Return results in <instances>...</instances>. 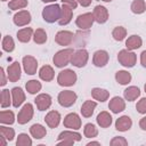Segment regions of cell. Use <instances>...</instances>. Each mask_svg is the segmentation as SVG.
I'll return each mask as SVG.
<instances>
[{
  "label": "cell",
  "mask_w": 146,
  "mask_h": 146,
  "mask_svg": "<svg viewBox=\"0 0 146 146\" xmlns=\"http://www.w3.org/2000/svg\"><path fill=\"white\" fill-rule=\"evenodd\" d=\"M62 15V7L57 3L49 5L43 8L42 10V18L47 23H55L58 22Z\"/></svg>",
  "instance_id": "1"
},
{
  "label": "cell",
  "mask_w": 146,
  "mask_h": 146,
  "mask_svg": "<svg viewBox=\"0 0 146 146\" xmlns=\"http://www.w3.org/2000/svg\"><path fill=\"white\" fill-rule=\"evenodd\" d=\"M73 49L72 48H66V49H62L59 51H57L52 58V62L55 64V66L57 67H64L66 66L68 63H71L72 59V55H73Z\"/></svg>",
  "instance_id": "2"
},
{
  "label": "cell",
  "mask_w": 146,
  "mask_h": 146,
  "mask_svg": "<svg viewBox=\"0 0 146 146\" xmlns=\"http://www.w3.org/2000/svg\"><path fill=\"white\" fill-rule=\"evenodd\" d=\"M76 79H78L76 73L73 70L66 68V70H63L58 73L57 82L62 87H71L76 82Z\"/></svg>",
  "instance_id": "3"
},
{
  "label": "cell",
  "mask_w": 146,
  "mask_h": 146,
  "mask_svg": "<svg viewBox=\"0 0 146 146\" xmlns=\"http://www.w3.org/2000/svg\"><path fill=\"white\" fill-rule=\"evenodd\" d=\"M117 60L124 67H133L136 64V60H137V56L131 50L122 49L117 54Z\"/></svg>",
  "instance_id": "4"
},
{
  "label": "cell",
  "mask_w": 146,
  "mask_h": 146,
  "mask_svg": "<svg viewBox=\"0 0 146 146\" xmlns=\"http://www.w3.org/2000/svg\"><path fill=\"white\" fill-rule=\"evenodd\" d=\"M76 94L72 90H64V91H60L58 94V97H57V100L59 103L60 106L63 107H71L75 102H76Z\"/></svg>",
  "instance_id": "5"
},
{
  "label": "cell",
  "mask_w": 146,
  "mask_h": 146,
  "mask_svg": "<svg viewBox=\"0 0 146 146\" xmlns=\"http://www.w3.org/2000/svg\"><path fill=\"white\" fill-rule=\"evenodd\" d=\"M89 58V54L86 49H79L76 51L73 52L72 55V59H71V64L75 67H83Z\"/></svg>",
  "instance_id": "6"
},
{
  "label": "cell",
  "mask_w": 146,
  "mask_h": 146,
  "mask_svg": "<svg viewBox=\"0 0 146 146\" xmlns=\"http://www.w3.org/2000/svg\"><path fill=\"white\" fill-rule=\"evenodd\" d=\"M33 114H34V110H33V105L30 104V103H26L22 110L19 111L18 115H17V121L19 124H25L27 123L29 121L32 120L33 117Z\"/></svg>",
  "instance_id": "7"
},
{
  "label": "cell",
  "mask_w": 146,
  "mask_h": 146,
  "mask_svg": "<svg viewBox=\"0 0 146 146\" xmlns=\"http://www.w3.org/2000/svg\"><path fill=\"white\" fill-rule=\"evenodd\" d=\"M94 22H95L94 15L91 13H84V14L78 16V18L75 21V24L81 30H89L92 26Z\"/></svg>",
  "instance_id": "8"
},
{
  "label": "cell",
  "mask_w": 146,
  "mask_h": 146,
  "mask_svg": "<svg viewBox=\"0 0 146 146\" xmlns=\"http://www.w3.org/2000/svg\"><path fill=\"white\" fill-rule=\"evenodd\" d=\"M63 124L71 130H78L81 128V119L76 113H70L64 117Z\"/></svg>",
  "instance_id": "9"
},
{
  "label": "cell",
  "mask_w": 146,
  "mask_h": 146,
  "mask_svg": "<svg viewBox=\"0 0 146 146\" xmlns=\"http://www.w3.org/2000/svg\"><path fill=\"white\" fill-rule=\"evenodd\" d=\"M23 68L26 74L29 75H34L38 70V62L33 56H25L23 57Z\"/></svg>",
  "instance_id": "10"
},
{
  "label": "cell",
  "mask_w": 146,
  "mask_h": 146,
  "mask_svg": "<svg viewBox=\"0 0 146 146\" xmlns=\"http://www.w3.org/2000/svg\"><path fill=\"white\" fill-rule=\"evenodd\" d=\"M7 76L10 82H17L21 79V65L18 62H14L7 67Z\"/></svg>",
  "instance_id": "11"
},
{
  "label": "cell",
  "mask_w": 146,
  "mask_h": 146,
  "mask_svg": "<svg viewBox=\"0 0 146 146\" xmlns=\"http://www.w3.org/2000/svg\"><path fill=\"white\" fill-rule=\"evenodd\" d=\"M108 52L106 50H97L92 56V63L97 67H103L108 63Z\"/></svg>",
  "instance_id": "12"
},
{
  "label": "cell",
  "mask_w": 146,
  "mask_h": 146,
  "mask_svg": "<svg viewBox=\"0 0 146 146\" xmlns=\"http://www.w3.org/2000/svg\"><path fill=\"white\" fill-rule=\"evenodd\" d=\"M34 103L39 111H46L51 105V97L48 94H40L35 97Z\"/></svg>",
  "instance_id": "13"
},
{
  "label": "cell",
  "mask_w": 146,
  "mask_h": 146,
  "mask_svg": "<svg viewBox=\"0 0 146 146\" xmlns=\"http://www.w3.org/2000/svg\"><path fill=\"white\" fill-rule=\"evenodd\" d=\"M92 15H94L95 22H97L98 24H104L108 19V11H107L106 7L100 6V5L95 7V9L92 11Z\"/></svg>",
  "instance_id": "14"
},
{
  "label": "cell",
  "mask_w": 146,
  "mask_h": 146,
  "mask_svg": "<svg viewBox=\"0 0 146 146\" xmlns=\"http://www.w3.org/2000/svg\"><path fill=\"white\" fill-rule=\"evenodd\" d=\"M13 21L17 26H25L31 22V14L27 10H19L14 15Z\"/></svg>",
  "instance_id": "15"
},
{
  "label": "cell",
  "mask_w": 146,
  "mask_h": 146,
  "mask_svg": "<svg viewBox=\"0 0 146 146\" xmlns=\"http://www.w3.org/2000/svg\"><path fill=\"white\" fill-rule=\"evenodd\" d=\"M73 40V33L71 31H58L55 35V41L59 46H68Z\"/></svg>",
  "instance_id": "16"
},
{
  "label": "cell",
  "mask_w": 146,
  "mask_h": 146,
  "mask_svg": "<svg viewBox=\"0 0 146 146\" xmlns=\"http://www.w3.org/2000/svg\"><path fill=\"white\" fill-rule=\"evenodd\" d=\"M11 99H13V106L14 107H19L24 100H25V94L22 88L15 87L11 89Z\"/></svg>",
  "instance_id": "17"
},
{
  "label": "cell",
  "mask_w": 146,
  "mask_h": 146,
  "mask_svg": "<svg viewBox=\"0 0 146 146\" xmlns=\"http://www.w3.org/2000/svg\"><path fill=\"white\" fill-rule=\"evenodd\" d=\"M108 108H110L113 113L117 114V113H120V112H122V111L125 110V102H124L121 97L115 96V97H113V98L110 100Z\"/></svg>",
  "instance_id": "18"
},
{
  "label": "cell",
  "mask_w": 146,
  "mask_h": 146,
  "mask_svg": "<svg viewBox=\"0 0 146 146\" xmlns=\"http://www.w3.org/2000/svg\"><path fill=\"white\" fill-rule=\"evenodd\" d=\"M72 16H73V9L71 7H68L67 5L63 3L62 6V15H60V18L58 21V24L59 25H67L71 21H72Z\"/></svg>",
  "instance_id": "19"
},
{
  "label": "cell",
  "mask_w": 146,
  "mask_h": 146,
  "mask_svg": "<svg viewBox=\"0 0 146 146\" xmlns=\"http://www.w3.org/2000/svg\"><path fill=\"white\" fill-rule=\"evenodd\" d=\"M60 114H59V112H57V111H50L46 116H44V121H46V123H47V125L49 127V128H57L58 127V124H59V122H60Z\"/></svg>",
  "instance_id": "20"
},
{
  "label": "cell",
  "mask_w": 146,
  "mask_h": 146,
  "mask_svg": "<svg viewBox=\"0 0 146 146\" xmlns=\"http://www.w3.org/2000/svg\"><path fill=\"white\" fill-rule=\"evenodd\" d=\"M132 125V121L128 115L120 116L115 121V129L119 131H128Z\"/></svg>",
  "instance_id": "21"
},
{
  "label": "cell",
  "mask_w": 146,
  "mask_h": 146,
  "mask_svg": "<svg viewBox=\"0 0 146 146\" xmlns=\"http://www.w3.org/2000/svg\"><path fill=\"white\" fill-rule=\"evenodd\" d=\"M96 121H97V123L100 128H108L112 124V116L108 112L103 111L97 115Z\"/></svg>",
  "instance_id": "22"
},
{
  "label": "cell",
  "mask_w": 146,
  "mask_h": 146,
  "mask_svg": "<svg viewBox=\"0 0 146 146\" xmlns=\"http://www.w3.org/2000/svg\"><path fill=\"white\" fill-rule=\"evenodd\" d=\"M39 76L41 80L46 81V82H49L54 79L55 76V72H54V68L50 66V65H44L40 68L39 71Z\"/></svg>",
  "instance_id": "23"
},
{
  "label": "cell",
  "mask_w": 146,
  "mask_h": 146,
  "mask_svg": "<svg viewBox=\"0 0 146 146\" xmlns=\"http://www.w3.org/2000/svg\"><path fill=\"white\" fill-rule=\"evenodd\" d=\"M139 96H140V90H139L138 87H135V86H130V87H128V88L123 91V97H124V99L128 100V102L136 100Z\"/></svg>",
  "instance_id": "24"
},
{
  "label": "cell",
  "mask_w": 146,
  "mask_h": 146,
  "mask_svg": "<svg viewBox=\"0 0 146 146\" xmlns=\"http://www.w3.org/2000/svg\"><path fill=\"white\" fill-rule=\"evenodd\" d=\"M97 106V103L94 100H86L81 106V114L84 117H90L94 114V111Z\"/></svg>",
  "instance_id": "25"
},
{
  "label": "cell",
  "mask_w": 146,
  "mask_h": 146,
  "mask_svg": "<svg viewBox=\"0 0 146 146\" xmlns=\"http://www.w3.org/2000/svg\"><path fill=\"white\" fill-rule=\"evenodd\" d=\"M30 133L32 135L33 138L35 139H42L43 137H46L47 135V130L43 125L39 124V123H34L33 125H31L30 128Z\"/></svg>",
  "instance_id": "26"
},
{
  "label": "cell",
  "mask_w": 146,
  "mask_h": 146,
  "mask_svg": "<svg viewBox=\"0 0 146 146\" xmlns=\"http://www.w3.org/2000/svg\"><path fill=\"white\" fill-rule=\"evenodd\" d=\"M141 44H143V40H141V38L139 36V35H131V36H129L128 39H127V41H125V46H127V49L128 50H135V49H138V48H140L141 47Z\"/></svg>",
  "instance_id": "27"
},
{
  "label": "cell",
  "mask_w": 146,
  "mask_h": 146,
  "mask_svg": "<svg viewBox=\"0 0 146 146\" xmlns=\"http://www.w3.org/2000/svg\"><path fill=\"white\" fill-rule=\"evenodd\" d=\"M91 96L94 99H96L98 102H105L108 99L110 92L105 89H102V88H94L91 90Z\"/></svg>",
  "instance_id": "28"
},
{
  "label": "cell",
  "mask_w": 146,
  "mask_h": 146,
  "mask_svg": "<svg viewBox=\"0 0 146 146\" xmlns=\"http://www.w3.org/2000/svg\"><path fill=\"white\" fill-rule=\"evenodd\" d=\"M32 34H33V30L31 27H24V29H22L17 32V39H18V41H21L23 43H26L33 36Z\"/></svg>",
  "instance_id": "29"
},
{
  "label": "cell",
  "mask_w": 146,
  "mask_h": 146,
  "mask_svg": "<svg viewBox=\"0 0 146 146\" xmlns=\"http://www.w3.org/2000/svg\"><path fill=\"white\" fill-rule=\"evenodd\" d=\"M115 80L122 84V86H125L128 84L130 81H131V74L128 72V71H117L115 73Z\"/></svg>",
  "instance_id": "30"
},
{
  "label": "cell",
  "mask_w": 146,
  "mask_h": 146,
  "mask_svg": "<svg viewBox=\"0 0 146 146\" xmlns=\"http://www.w3.org/2000/svg\"><path fill=\"white\" fill-rule=\"evenodd\" d=\"M58 140H62V139H68V140H74V141H80L81 140V135L79 132H75V131H63L59 133V136L57 137Z\"/></svg>",
  "instance_id": "31"
},
{
  "label": "cell",
  "mask_w": 146,
  "mask_h": 146,
  "mask_svg": "<svg viewBox=\"0 0 146 146\" xmlns=\"http://www.w3.org/2000/svg\"><path fill=\"white\" fill-rule=\"evenodd\" d=\"M25 88H26V90H27L29 94L34 95V94H36V92H39L41 90L42 86H41V83L38 80H30V81L26 82Z\"/></svg>",
  "instance_id": "32"
},
{
  "label": "cell",
  "mask_w": 146,
  "mask_h": 146,
  "mask_svg": "<svg viewBox=\"0 0 146 146\" xmlns=\"http://www.w3.org/2000/svg\"><path fill=\"white\" fill-rule=\"evenodd\" d=\"M0 122L2 124H13L15 122V115L11 111H1L0 112Z\"/></svg>",
  "instance_id": "33"
},
{
  "label": "cell",
  "mask_w": 146,
  "mask_h": 146,
  "mask_svg": "<svg viewBox=\"0 0 146 146\" xmlns=\"http://www.w3.org/2000/svg\"><path fill=\"white\" fill-rule=\"evenodd\" d=\"M130 9L133 14H143L146 10V3L144 0H133L130 6Z\"/></svg>",
  "instance_id": "34"
},
{
  "label": "cell",
  "mask_w": 146,
  "mask_h": 146,
  "mask_svg": "<svg viewBox=\"0 0 146 146\" xmlns=\"http://www.w3.org/2000/svg\"><path fill=\"white\" fill-rule=\"evenodd\" d=\"M33 40L38 44H43L47 41V33L42 29H36L33 33Z\"/></svg>",
  "instance_id": "35"
},
{
  "label": "cell",
  "mask_w": 146,
  "mask_h": 146,
  "mask_svg": "<svg viewBox=\"0 0 146 146\" xmlns=\"http://www.w3.org/2000/svg\"><path fill=\"white\" fill-rule=\"evenodd\" d=\"M83 135L84 137L87 138H94V137H97L98 135V130L97 128L95 127V124L92 123H87L83 128Z\"/></svg>",
  "instance_id": "36"
},
{
  "label": "cell",
  "mask_w": 146,
  "mask_h": 146,
  "mask_svg": "<svg viewBox=\"0 0 146 146\" xmlns=\"http://www.w3.org/2000/svg\"><path fill=\"white\" fill-rule=\"evenodd\" d=\"M125 35H127V30L123 26H116L112 31V36L116 41H122L125 38Z\"/></svg>",
  "instance_id": "37"
},
{
  "label": "cell",
  "mask_w": 146,
  "mask_h": 146,
  "mask_svg": "<svg viewBox=\"0 0 146 146\" xmlns=\"http://www.w3.org/2000/svg\"><path fill=\"white\" fill-rule=\"evenodd\" d=\"M15 48V42L10 35H5L2 39V49L7 52H11Z\"/></svg>",
  "instance_id": "38"
},
{
  "label": "cell",
  "mask_w": 146,
  "mask_h": 146,
  "mask_svg": "<svg viewBox=\"0 0 146 146\" xmlns=\"http://www.w3.org/2000/svg\"><path fill=\"white\" fill-rule=\"evenodd\" d=\"M0 133L1 136H3L8 141H11L15 137V130L13 128H9V127H5V125H1L0 127Z\"/></svg>",
  "instance_id": "39"
},
{
  "label": "cell",
  "mask_w": 146,
  "mask_h": 146,
  "mask_svg": "<svg viewBox=\"0 0 146 146\" xmlns=\"http://www.w3.org/2000/svg\"><path fill=\"white\" fill-rule=\"evenodd\" d=\"M27 3H29L27 0H11V1H9L8 7L11 10H18V9L25 8L27 6Z\"/></svg>",
  "instance_id": "40"
},
{
  "label": "cell",
  "mask_w": 146,
  "mask_h": 146,
  "mask_svg": "<svg viewBox=\"0 0 146 146\" xmlns=\"http://www.w3.org/2000/svg\"><path fill=\"white\" fill-rule=\"evenodd\" d=\"M10 94H11V91H9L8 89L1 90V107H2V108L10 106V104H11Z\"/></svg>",
  "instance_id": "41"
},
{
  "label": "cell",
  "mask_w": 146,
  "mask_h": 146,
  "mask_svg": "<svg viewBox=\"0 0 146 146\" xmlns=\"http://www.w3.org/2000/svg\"><path fill=\"white\" fill-rule=\"evenodd\" d=\"M17 146H31L32 145V139L26 135V133H19L16 140Z\"/></svg>",
  "instance_id": "42"
},
{
  "label": "cell",
  "mask_w": 146,
  "mask_h": 146,
  "mask_svg": "<svg viewBox=\"0 0 146 146\" xmlns=\"http://www.w3.org/2000/svg\"><path fill=\"white\" fill-rule=\"evenodd\" d=\"M112 146H127L128 145V141L124 137H114L111 143H110Z\"/></svg>",
  "instance_id": "43"
},
{
  "label": "cell",
  "mask_w": 146,
  "mask_h": 146,
  "mask_svg": "<svg viewBox=\"0 0 146 146\" xmlns=\"http://www.w3.org/2000/svg\"><path fill=\"white\" fill-rule=\"evenodd\" d=\"M136 108H137L138 113H140V114H146V98H141V99L137 103Z\"/></svg>",
  "instance_id": "44"
},
{
  "label": "cell",
  "mask_w": 146,
  "mask_h": 146,
  "mask_svg": "<svg viewBox=\"0 0 146 146\" xmlns=\"http://www.w3.org/2000/svg\"><path fill=\"white\" fill-rule=\"evenodd\" d=\"M62 2L65 3V5H67L72 9H75L78 7V0H62Z\"/></svg>",
  "instance_id": "45"
},
{
  "label": "cell",
  "mask_w": 146,
  "mask_h": 146,
  "mask_svg": "<svg viewBox=\"0 0 146 146\" xmlns=\"http://www.w3.org/2000/svg\"><path fill=\"white\" fill-rule=\"evenodd\" d=\"M73 144H74V140H68V139H62L57 141L58 146H71Z\"/></svg>",
  "instance_id": "46"
},
{
  "label": "cell",
  "mask_w": 146,
  "mask_h": 146,
  "mask_svg": "<svg viewBox=\"0 0 146 146\" xmlns=\"http://www.w3.org/2000/svg\"><path fill=\"white\" fill-rule=\"evenodd\" d=\"M0 75H1V81H0V86L3 87L6 83H7V80H6V74H5V70L3 67L0 68Z\"/></svg>",
  "instance_id": "47"
},
{
  "label": "cell",
  "mask_w": 146,
  "mask_h": 146,
  "mask_svg": "<svg viewBox=\"0 0 146 146\" xmlns=\"http://www.w3.org/2000/svg\"><path fill=\"white\" fill-rule=\"evenodd\" d=\"M140 64L146 67V50H144L141 54H140Z\"/></svg>",
  "instance_id": "48"
},
{
  "label": "cell",
  "mask_w": 146,
  "mask_h": 146,
  "mask_svg": "<svg viewBox=\"0 0 146 146\" xmlns=\"http://www.w3.org/2000/svg\"><path fill=\"white\" fill-rule=\"evenodd\" d=\"M139 127H140L141 130H145V131H146V116H144V117L140 119V121H139Z\"/></svg>",
  "instance_id": "49"
},
{
  "label": "cell",
  "mask_w": 146,
  "mask_h": 146,
  "mask_svg": "<svg viewBox=\"0 0 146 146\" xmlns=\"http://www.w3.org/2000/svg\"><path fill=\"white\" fill-rule=\"evenodd\" d=\"M91 1L92 0H78V2L82 6V7H88L91 5Z\"/></svg>",
  "instance_id": "50"
},
{
  "label": "cell",
  "mask_w": 146,
  "mask_h": 146,
  "mask_svg": "<svg viewBox=\"0 0 146 146\" xmlns=\"http://www.w3.org/2000/svg\"><path fill=\"white\" fill-rule=\"evenodd\" d=\"M91 145H100V143L99 141H90L87 144V146H91Z\"/></svg>",
  "instance_id": "51"
},
{
  "label": "cell",
  "mask_w": 146,
  "mask_h": 146,
  "mask_svg": "<svg viewBox=\"0 0 146 146\" xmlns=\"http://www.w3.org/2000/svg\"><path fill=\"white\" fill-rule=\"evenodd\" d=\"M0 138H1V141H2V145H7V139H6V138H5L3 136H1Z\"/></svg>",
  "instance_id": "52"
},
{
  "label": "cell",
  "mask_w": 146,
  "mask_h": 146,
  "mask_svg": "<svg viewBox=\"0 0 146 146\" xmlns=\"http://www.w3.org/2000/svg\"><path fill=\"white\" fill-rule=\"evenodd\" d=\"M42 2H44V3H48V2H55L56 0H41Z\"/></svg>",
  "instance_id": "53"
},
{
  "label": "cell",
  "mask_w": 146,
  "mask_h": 146,
  "mask_svg": "<svg viewBox=\"0 0 146 146\" xmlns=\"http://www.w3.org/2000/svg\"><path fill=\"white\" fill-rule=\"evenodd\" d=\"M103 1H105V2H111L112 0H103Z\"/></svg>",
  "instance_id": "54"
},
{
  "label": "cell",
  "mask_w": 146,
  "mask_h": 146,
  "mask_svg": "<svg viewBox=\"0 0 146 146\" xmlns=\"http://www.w3.org/2000/svg\"><path fill=\"white\" fill-rule=\"evenodd\" d=\"M144 90H145V92H146V83H145V86H144Z\"/></svg>",
  "instance_id": "55"
},
{
  "label": "cell",
  "mask_w": 146,
  "mask_h": 146,
  "mask_svg": "<svg viewBox=\"0 0 146 146\" xmlns=\"http://www.w3.org/2000/svg\"><path fill=\"white\" fill-rule=\"evenodd\" d=\"M1 1H8V0H1Z\"/></svg>",
  "instance_id": "56"
}]
</instances>
